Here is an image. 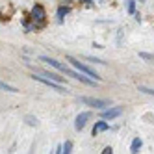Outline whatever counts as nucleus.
Masks as SVG:
<instances>
[{"label":"nucleus","instance_id":"obj_1","mask_svg":"<svg viewBox=\"0 0 154 154\" xmlns=\"http://www.w3.org/2000/svg\"><path fill=\"white\" fill-rule=\"evenodd\" d=\"M67 61H69V63L72 65L74 69H78L80 72H84V74H87V76H91V78H95L97 82L100 80V76H98V74H97V72H95V71H93L91 67H87L85 63H82L80 60H76V58H72V56H67Z\"/></svg>","mask_w":154,"mask_h":154},{"label":"nucleus","instance_id":"obj_2","mask_svg":"<svg viewBox=\"0 0 154 154\" xmlns=\"http://www.w3.org/2000/svg\"><path fill=\"white\" fill-rule=\"evenodd\" d=\"M32 78L37 80V82H41V84H45V85H48V87H52V89H54V91H58V93H65V87H63L60 82H56V80L48 78V76H43V74H34Z\"/></svg>","mask_w":154,"mask_h":154},{"label":"nucleus","instance_id":"obj_3","mask_svg":"<svg viewBox=\"0 0 154 154\" xmlns=\"http://www.w3.org/2000/svg\"><path fill=\"white\" fill-rule=\"evenodd\" d=\"M63 72L67 74V76H72L74 80H80V82L87 84V85H95V82H97L95 78H91V76H87V74H84V72H80V71H78V72H76V71H71L69 67H65Z\"/></svg>","mask_w":154,"mask_h":154},{"label":"nucleus","instance_id":"obj_4","mask_svg":"<svg viewBox=\"0 0 154 154\" xmlns=\"http://www.w3.org/2000/svg\"><path fill=\"white\" fill-rule=\"evenodd\" d=\"M80 102L82 104H87V106H91V108H97V109H104L109 106L108 100H104V98H89V97H82L80 98Z\"/></svg>","mask_w":154,"mask_h":154},{"label":"nucleus","instance_id":"obj_5","mask_svg":"<svg viewBox=\"0 0 154 154\" xmlns=\"http://www.w3.org/2000/svg\"><path fill=\"white\" fill-rule=\"evenodd\" d=\"M121 113H123V108H121V106H115V108H108V109H104V112L100 113V117L106 119V121H112V119H117Z\"/></svg>","mask_w":154,"mask_h":154},{"label":"nucleus","instance_id":"obj_6","mask_svg":"<svg viewBox=\"0 0 154 154\" xmlns=\"http://www.w3.org/2000/svg\"><path fill=\"white\" fill-rule=\"evenodd\" d=\"M89 117H91L89 112H82V113H78V117H76V121H74V128L80 132V130L85 126V123H87V119H89Z\"/></svg>","mask_w":154,"mask_h":154},{"label":"nucleus","instance_id":"obj_7","mask_svg":"<svg viewBox=\"0 0 154 154\" xmlns=\"http://www.w3.org/2000/svg\"><path fill=\"white\" fill-rule=\"evenodd\" d=\"M41 61H45V63L52 65L54 69H58V71H61V72H63V69H65V67H67L65 63H61V61H58V60H52V58H48V56H41Z\"/></svg>","mask_w":154,"mask_h":154},{"label":"nucleus","instance_id":"obj_8","mask_svg":"<svg viewBox=\"0 0 154 154\" xmlns=\"http://www.w3.org/2000/svg\"><path fill=\"white\" fill-rule=\"evenodd\" d=\"M32 15H34V19H37V20H43V19H45V9H43L41 6H34Z\"/></svg>","mask_w":154,"mask_h":154},{"label":"nucleus","instance_id":"obj_9","mask_svg":"<svg viewBox=\"0 0 154 154\" xmlns=\"http://www.w3.org/2000/svg\"><path fill=\"white\" fill-rule=\"evenodd\" d=\"M108 128H109V126H108L106 121H98V123L95 125V128H93V136H97L98 132H106Z\"/></svg>","mask_w":154,"mask_h":154},{"label":"nucleus","instance_id":"obj_10","mask_svg":"<svg viewBox=\"0 0 154 154\" xmlns=\"http://www.w3.org/2000/svg\"><path fill=\"white\" fill-rule=\"evenodd\" d=\"M141 145H143V141H141L139 137H136L134 141H132V145H130V152L137 154V152H139V149H141Z\"/></svg>","mask_w":154,"mask_h":154},{"label":"nucleus","instance_id":"obj_11","mask_svg":"<svg viewBox=\"0 0 154 154\" xmlns=\"http://www.w3.org/2000/svg\"><path fill=\"white\" fill-rule=\"evenodd\" d=\"M0 89H2V91H9V93H17V91H19L17 87L9 85V84H6V82H0Z\"/></svg>","mask_w":154,"mask_h":154},{"label":"nucleus","instance_id":"obj_12","mask_svg":"<svg viewBox=\"0 0 154 154\" xmlns=\"http://www.w3.org/2000/svg\"><path fill=\"white\" fill-rule=\"evenodd\" d=\"M139 58H141V60H145V61H150V63H154V56H152V54L139 52Z\"/></svg>","mask_w":154,"mask_h":154},{"label":"nucleus","instance_id":"obj_13","mask_svg":"<svg viewBox=\"0 0 154 154\" xmlns=\"http://www.w3.org/2000/svg\"><path fill=\"white\" fill-rule=\"evenodd\" d=\"M126 8H128V13L132 15V13L136 11V2H134V0H128V4H126Z\"/></svg>","mask_w":154,"mask_h":154},{"label":"nucleus","instance_id":"obj_14","mask_svg":"<svg viewBox=\"0 0 154 154\" xmlns=\"http://www.w3.org/2000/svg\"><path fill=\"white\" fill-rule=\"evenodd\" d=\"M67 13H69V8H60V9H58V17H60V20H61L65 15H67Z\"/></svg>","mask_w":154,"mask_h":154},{"label":"nucleus","instance_id":"obj_15","mask_svg":"<svg viewBox=\"0 0 154 154\" xmlns=\"http://www.w3.org/2000/svg\"><path fill=\"white\" fill-rule=\"evenodd\" d=\"M71 149H72V143H71V141H65V145H63V150H61V152L69 154V152H71Z\"/></svg>","mask_w":154,"mask_h":154},{"label":"nucleus","instance_id":"obj_16","mask_svg":"<svg viewBox=\"0 0 154 154\" xmlns=\"http://www.w3.org/2000/svg\"><path fill=\"white\" fill-rule=\"evenodd\" d=\"M26 123L32 125V126H37V119H35V117H32V115H28V117H26Z\"/></svg>","mask_w":154,"mask_h":154},{"label":"nucleus","instance_id":"obj_17","mask_svg":"<svg viewBox=\"0 0 154 154\" xmlns=\"http://www.w3.org/2000/svg\"><path fill=\"white\" fill-rule=\"evenodd\" d=\"M139 91H143V93H147V95H154V89H149V87H139Z\"/></svg>","mask_w":154,"mask_h":154},{"label":"nucleus","instance_id":"obj_18","mask_svg":"<svg viewBox=\"0 0 154 154\" xmlns=\"http://www.w3.org/2000/svg\"><path fill=\"white\" fill-rule=\"evenodd\" d=\"M112 152H113V150H112V147H106V149L102 150V154H112Z\"/></svg>","mask_w":154,"mask_h":154}]
</instances>
